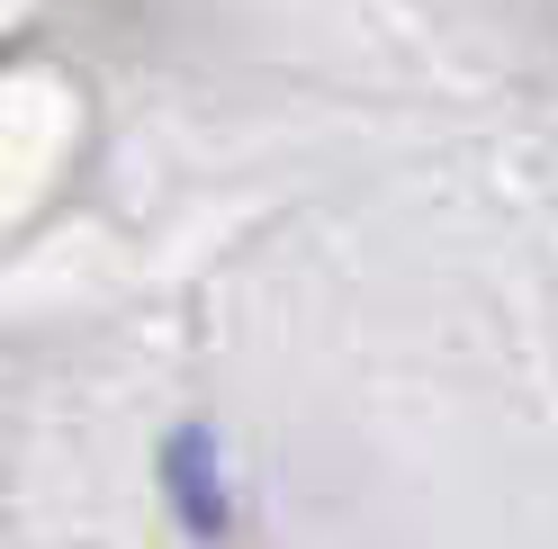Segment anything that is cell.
<instances>
[{
    "label": "cell",
    "instance_id": "6da1fadb",
    "mask_svg": "<svg viewBox=\"0 0 558 549\" xmlns=\"http://www.w3.org/2000/svg\"><path fill=\"white\" fill-rule=\"evenodd\" d=\"M171 496H181L190 532H207V540L226 532V504H217V487H207V432H181V441H171Z\"/></svg>",
    "mask_w": 558,
    "mask_h": 549
}]
</instances>
